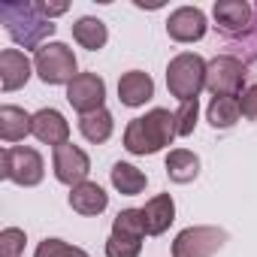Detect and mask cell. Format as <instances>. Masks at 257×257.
Wrapping results in <instances>:
<instances>
[{
    "mask_svg": "<svg viewBox=\"0 0 257 257\" xmlns=\"http://www.w3.org/2000/svg\"><path fill=\"white\" fill-rule=\"evenodd\" d=\"M227 233L221 227H188L173 242V257H212L224 248Z\"/></svg>",
    "mask_w": 257,
    "mask_h": 257,
    "instance_id": "7",
    "label": "cell"
},
{
    "mask_svg": "<svg viewBox=\"0 0 257 257\" xmlns=\"http://www.w3.org/2000/svg\"><path fill=\"white\" fill-rule=\"evenodd\" d=\"M37 7H40V13L46 19H55V16H64L67 13V4H37Z\"/></svg>",
    "mask_w": 257,
    "mask_h": 257,
    "instance_id": "29",
    "label": "cell"
},
{
    "mask_svg": "<svg viewBox=\"0 0 257 257\" xmlns=\"http://www.w3.org/2000/svg\"><path fill=\"white\" fill-rule=\"evenodd\" d=\"M34 70L40 73V79L46 85H70L79 73H76V55L70 46L64 43H46L43 49H37L34 55Z\"/></svg>",
    "mask_w": 257,
    "mask_h": 257,
    "instance_id": "4",
    "label": "cell"
},
{
    "mask_svg": "<svg viewBox=\"0 0 257 257\" xmlns=\"http://www.w3.org/2000/svg\"><path fill=\"white\" fill-rule=\"evenodd\" d=\"M197 112H200V103H197V100L179 103V109H176V137H191V134H194V127H197Z\"/></svg>",
    "mask_w": 257,
    "mask_h": 257,
    "instance_id": "24",
    "label": "cell"
},
{
    "mask_svg": "<svg viewBox=\"0 0 257 257\" xmlns=\"http://www.w3.org/2000/svg\"><path fill=\"white\" fill-rule=\"evenodd\" d=\"M140 251H143V236L112 230V236L106 239V257H140Z\"/></svg>",
    "mask_w": 257,
    "mask_h": 257,
    "instance_id": "23",
    "label": "cell"
},
{
    "mask_svg": "<svg viewBox=\"0 0 257 257\" xmlns=\"http://www.w3.org/2000/svg\"><path fill=\"white\" fill-rule=\"evenodd\" d=\"M34 257H88V254L82 248H73V245L61 242V239H43L37 245V254Z\"/></svg>",
    "mask_w": 257,
    "mask_h": 257,
    "instance_id": "25",
    "label": "cell"
},
{
    "mask_svg": "<svg viewBox=\"0 0 257 257\" xmlns=\"http://www.w3.org/2000/svg\"><path fill=\"white\" fill-rule=\"evenodd\" d=\"M52 164H55V179L64 182V185H70V188L82 185V182L88 179V173H91V161H88V155H85L79 146H73V143L58 146Z\"/></svg>",
    "mask_w": 257,
    "mask_h": 257,
    "instance_id": "10",
    "label": "cell"
},
{
    "mask_svg": "<svg viewBox=\"0 0 257 257\" xmlns=\"http://www.w3.org/2000/svg\"><path fill=\"white\" fill-rule=\"evenodd\" d=\"M0 173L4 179L16 182V185H25V188H34L43 182V158L37 149H28V146H13V149H4L0 155Z\"/></svg>",
    "mask_w": 257,
    "mask_h": 257,
    "instance_id": "5",
    "label": "cell"
},
{
    "mask_svg": "<svg viewBox=\"0 0 257 257\" xmlns=\"http://www.w3.org/2000/svg\"><path fill=\"white\" fill-rule=\"evenodd\" d=\"M167 34L176 43H197L206 37V16L197 7H182L170 16L167 22Z\"/></svg>",
    "mask_w": 257,
    "mask_h": 257,
    "instance_id": "11",
    "label": "cell"
},
{
    "mask_svg": "<svg viewBox=\"0 0 257 257\" xmlns=\"http://www.w3.org/2000/svg\"><path fill=\"white\" fill-rule=\"evenodd\" d=\"M167 88L179 103L197 100L200 91L206 88V61L200 55H191V52L176 55L167 67Z\"/></svg>",
    "mask_w": 257,
    "mask_h": 257,
    "instance_id": "3",
    "label": "cell"
},
{
    "mask_svg": "<svg viewBox=\"0 0 257 257\" xmlns=\"http://www.w3.org/2000/svg\"><path fill=\"white\" fill-rule=\"evenodd\" d=\"M79 131L88 143H106L112 137V115L106 109H97L91 115H82L79 118Z\"/></svg>",
    "mask_w": 257,
    "mask_h": 257,
    "instance_id": "22",
    "label": "cell"
},
{
    "mask_svg": "<svg viewBox=\"0 0 257 257\" xmlns=\"http://www.w3.org/2000/svg\"><path fill=\"white\" fill-rule=\"evenodd\" d=\"M25 230L19 227H7L4 233H0V257H22L25 251Z\"/></svg>",
    "mask_w": 257,
    "mask_h": 257,
    "instance_id": "26",
    "label": "cell"
},
{
    "mask_svg": "<svg viewBox=\"0 0 257 257\" xmlns=\"http://www.w3.org/2000/svg\"><path fill=\"white\" fill-rule=\"evenodd\" d=\"M103 97H106V82L97 73H79L67 85V100L82 115H91V112L103 109Z\"/></svg>",
    "mask_w": 257,
    "mask_h": 257,
    "instance_id": "8",
    "label": "cell"
},
{
    "mask_svg": "<svg viewBox=\"0 0 257 257\" xmlns=\"http://www.w3.org/2000/svg\"><path fill=\"white\" fill-rule=\"evenodd\" d=\"M167 176L176 185H188L200 176V158L188 149H176L167 155Z\"/></svg>",
    "mask_w": 257,
    "mask_h": 257,
    "instance_id": "18",
    "label": "cell"
},
{
    "mask_svg": "<svg viewBox=\"0 0 257 257\" xmlns=\"http://www.w3.org/2000/svg\"><path fill=\"white\" fill-rule=\"evenodd\" d=\"M0 22L7 25V34L25 46V49H43L58 28L52 25V19H46L40 13L37 4H28V0H19V4H0Z\"/></svg>",
    "mask_w": 257,
    "mask_h": 257,
    "instance_id": "2",
    "label": "cell"
},
{
    "mask_svg": "<svg viewBox=\"0 0 257 257\" xmlns=\"http://www.w3.org/2000/svg\"><path fill=\"white\" fill-rule=\"evenodd\" d=\"M118 97L124 106H143L146 100L155 97V82L143 70H131L118 79Z\"/></svg>",
    "mask_w": 257,
    "mask_h": 257,
    "instance_id": "15",
    "label": "cell"
},
{
    "mask_svg": "<svg viewBox=\"0 0 257 257\" xmlns=\"http://www.w3.org/2000/svg\"><path fill=\"white\" fill-rule=\"evenodd\" d=\"M140 212H143L146 236H161V233L176 221V203H173L170 194H158V197H152Z\"/></svg>",
    "mask_w": 257,
    "mask_h": 257,
    "instance_id": "14",
    "label": "cell"
},
{
    "mask_svg": "<svg viewBox=\"0 0 257 257\" xmlns=\"http://www.w3.org/2000/svg\"><path fill=\"white\" fill-rule=\"evenodd\" d=\"M239 106H242V115L248 121H257V85H248L239 97Z\"/></svg>",
    "mask_w": 257,
    "mask_h": 257,
    "instance_id": "28",
    "label": "cell"
},
{
    "mask_svg": "<svg viewBox=\"0 0 257 257\" xmlns=\"http://www.w3.org/2000/svg\"><path fill=\"white\" fill-rule=\"evenodd\" d=\"M245 64L236 55H218L206 64V88L215 97H236L245 85Z\"/></svg>",
    "mask_w": 257,
    "mask_h": 257,
    "instance_id": "6",
    "label": "cell"
},
{
    "mask_svg": "<svg viewBox=\"0 0 257 257\" xmlns=\"http://www.w3.org/2000/svg\"><path fill=\"white\" fill-rule=\"evenodd\" d=\"M236 43H239V49H242V64L257 61V7H254V22H251L248 34H245V37H239Z\"/></svg>",
    "mask_w": 257,
    "mask_h": 257,
    "instance_id": "27",
    "label": "cell"
},
{
    "mask_svg": "<svg viewBox=\"0 0 257 257\" xmlns=\"http://www.w3.org/2000/svg\"><path fill=\"white\" fill-rule=\"evenodd\" d=\"M215 22H218V31L236 43L239 37L248 34L251 22H254V7L245 4V0H221V4H215Z\"/></svg>",
    "mask_w": 257,
    "mask_h": 257,
    "instance_id": "9",
    "label": "cell"
},
{
    "mask_svg": "<svg viewBox=\"0 0 257 257\" xmlns=\"http://www.w3.org/2000/svg\"><path fill=\"white\" fill-rule=\"evenodd\" d=\"M206 115H209V124L215 131H227V127H233L239 121V115H242L239 97H212Z\"/></svg>",
    "mask_w": 257,
    "mask_h": 257,
    "instance_id": "20",
    "label": "cell"
},
{
    "mask_svg": "<svg viewBox=\"0 0 257 257\" xmlns=\"http://www.w3.org/2000/svg\"><path fill=\"white\" fill-rule=\"evenodd\" d=\"M28 134H34V115H28L19 106H4L0 109V140L4 143H19Z\"/></svg>",
    "mask_w": 257,
    "mask_h": 257,
    "instance_id": "17",
    "label": "cell"
},
{
    "mask_svg": "<svg viewBox=\"0 0 257 257\" xmlns=\"http://www.w3.org/2000/svg\"><path fill=\"white\" fill-rule=\"evenodd\" d=\"M106 206H109V197L97 182H82L70 191V209L79 215H100Z\"/></svg>",
    "mask_w": 257,
    "mask_h": 257,
    "instance_id": "16",
    "label": "cell"
},
{
    "mask_svg": "<svg viewBox=\"0 0 257 257\" xmlns=\"http://www.w3.org/2000/svg\"><path fill=\"white\" fill-rule=\"evenodd\" d=\"M34 137L46 146H67L70 140V124L58 109H40L34 115Z\"/></svg>",
    "mask_w": 257,
    "mask_h": 257,
    "instance_id": "12",
    "label": "cell"
},
{
    "mask_svg": "<svg viewBox=\"0 0 257 257\" xmlns=\"http://www.w3.org/2000/svg\"><path fill=\"white\" fill-rule=\"evenodd\" d=\"M28 79H31V61L25 52H19V49L0 52V88L16 91V88L28 85Z\"/></svg>",
    "mask_w": 257,
    "mask_h": 257,
    "instance_id": "13",
    "label": "cell"
},
{
    "mask_svg": "<svg viewBox=\"0 0 257 257\" xmlns=\"http://www.w3.org/2000/svg\"><path fill=\"white\" fill-rule=\"evenodd\" d=\"M73 40H76L82 49H88V52H97V49H103V46H106V40H109V31H106V25H103L100 19H91V16H85V19H79V22L73 25Z\"/></svg>",
    "mask_w": 257,
    "mask_h": 257,
    "instance_id": "19",
    "label": "cell"
},
{
    "mask_svg": "<svg viewBox=\"0 0 257 257\" xmlns=\"http://www.w3.org/2000/svg\"><path fill=\"white\" fill-rule=\"evenodd\" d=\"M146 173L143 170H137L134 164H115L112 167V185H115V191H121L124 197H137V194H143L146 191Z\"/></svg>",
    "mask_w": 257,
    "mask_h": 257,
    "instance_id": "21",
    "label": "cell"
},
{
    "mask_svg": "<svg viewBox=\"0 0 257 257\" xmlns=\"http://www.w3.org/2000/svg\"><path fill=\"white\" fill-rule=\"evenodd\" d=\"M176 137V112L152 109L143 118H134L124 131V149L131 155H155L170 146Z\"/></svg>",
    "mask_w": 257,
    "mask_h": 257,
    "instance_id": "1",
    "label": "cell"
}]
</instances>
